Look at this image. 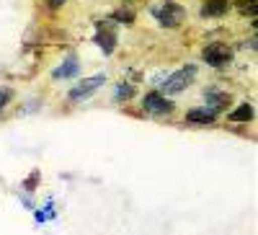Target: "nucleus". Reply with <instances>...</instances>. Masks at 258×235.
I'll return each mask as SVG.
<instances>
[{"mask_svg":"<svg viewBox=\"0 0 258 235\" xmlns=\"http://www.w3.org/2000/svg\"><path fill=\"white\" fill-rule=\"evenodd\" d=\"M194 78H197V68H194V65H188V68L173 73L170 78H165V83H163V96H165V93H168V96L181 93L183 88H188V85L194 83Z\"/></svg>","mask_w":258,"mask_h":235,"instance_id":"1","label":"nucleus"},{"mask_svg":"<svg viewBox=\"0 0 258 235\" xmlns=\"http://www.w3.org/2000/svg\"><path fill=\"white\" fill-rule=\"evenodd\" d=\"M202 57H204L207 65H212V68H225V65H230V62H232V47L222 44V41H214V44H207L204 47Z\"/></svg>","mask_w":258,"mask_h":235,"instance_id":"2","label":"nucleus"},{"mask_svg":"<svg viewBox=\"0 0 258 235\" xmlns=\"http://www.w3.org/2000/svg\"><path fill=\"white\" fill-rule=\"evenodd\" d=\"M153 13L158 16L160 24H163V26H168V29H176V26H181V21L186 18V11H183L178 3H170V0H168V3H163L160 8H155Z\"/></svg>","mask_w":258,"mask_h":235,"instance_id":"3","label":"nucleus"},{"mask_svg":"<svg viewBox=\"0 0 258 235\" xmlns=\"http://www.w3.org/2000/svg\"><path fill=\"white\" fill-rule=\"evenodd\" d=\"M106 83V75H93V78H85V80H80L75 88L70 91V101H83V98H88L91 93H96L101 85Z\"/></svg>","mask_w":258,"mask_h":235,"instance_id":"4","label":"nucleus"},{"mask_svg":"<svg viewBox=\"0 0 258 235\" xmlns=\"http://www.w3.org/2000/svg\"><path fill=\"white\" fill-rule=\"evenodd\" d=\"M142 106H145V111H150V114H170L173 111V103H170L163 93H158V91L145 93Z\"/></svg>","mask_w":258,"mask_h":235,"instance_id":"5","label":"nucleus"},{"mask_svg":"<svg viewBox=\"0 0 258 235\" xmlns=\"http://www.w3.org/2000/svg\"><path fill=\"white\" fill-rule=\"evenodd\" d=\"M204 98H207V109L214 111V114L225 111L227 106L232 103L230 93H222V91H217V88H207V91H204Z\"/></svg>","mask_w":258,"mask_h":235,"instance_id":"6","label":"nucleus"},{"mask_svg":"<svg viewBox=\"0 0 258 235\" xmlns=\"http://www.w3.org/2000/svg\"><path fill=\"white\" fill-rule=\"evenodd\" d=\"M230 8H232L230 0H207L202 6V16L204 18H222V16H227Z\"/></svg>","mask_w":258,"mask_h":235,"instance_id":"7","label":"nucleus"},{"mask_svg":"<svg viewBox=\"0 0 258 235\" xmlns=\"http://www.w3.org/2000/svg\"><path fill=\"white\" fill-rule=\"evenodd\" d=\"M96 44H98L106 54H111V52H114V47H116V34H114V31H109V29H103V26H98Z\"/></svg>","mask_w":258,"mask_h":235,"instance_id":"8","label":"nucleus"},{"mask_svg":"<svg viewBox=\"0 0 258 235\" xmlns=\"http://www.w3.org/2000/svg\"><path fill=\"white\" fill-rule=\"evenodd\" d=\"M214 119H217V114L209 111L207 106H204V109H191V111H186V122H191V124H214Z\"/></svg>","mask_w":258,"mask_h":235,"instance_id":"9","label":"nucleus"},{"mask_svg":"<svg viewBox=\"0 0 258 235\" xmlns=\"http://www.w3.org/2000/svg\"><path fill=\"white\" fill-rule=\"evenodd\" d=\"M73 75H78V60L68 57V60H64V65L54 70V78L59 80V78H73Z\"/></svg>","mask_w":258,"mask_h":235,"instance_id":"10","label":"nucleus"},{"mask_svg":"<svg viewBox=\"0 0 258 235\" xmlns=\"http://www.w3.org/2000/svg\"><path fill=\"white\" fill-rule=\"evenodd\" d=\"M227 119H230V122H250V119H253V106H250V103H240L235 111H230Z\"/></svg>","mask_w":258,"mask_h":235,"instance_id":"11","label":"nucleus"},{"mask_svg":"<svg viewBox=\"0 0 258 235\" xmlns=\"http://www.w3.org/2000/svg\"><path fill=\"white\" fill-rule=\"evenodd\" d=\"M132 93H135V88H132V85L121 83L119 88H116V101H126V98H132Z\"/></svg>","mask_w":258,"mask_h":235,"instance_id":"12","label":"nucleus"},{"mask_svg":"<svg viewBox=\"0 0 258 235\" xmlns=\"http://www.w3.org/2000/svg\"><path fill=\"white\" fill-rule=\"evenodd\" d=\"M235 3H238V8H240L245 16H248V13L255 16V0H235Z\"/></svg>","mask_w":258,"mask_h":235,"instance_id":"13","label":"nucleus"},{"mask_svg":"<svg viewBox=\"0 0 258 235\" xmlns=\"http://www.w3.org/2000/svg\"><path fill=\"white\" fill-rule=\"evenodd\" d=\"M114 18L116 21H124V24H132V21H135L132 11H119V13H114Z\"/></svg>","mask_w":258,"mask_h":235,"instance_id":"14","label":"nucleus"},{"mask_svg":"<svg viewBox=\"0 0 258 235\" xmlns=\"http://www.w3.org/2000/svg\"><path fill=\"white\" fill-rule=\"evenodd\" d=\"M8 98H11V91H3V93H0V109H3V106L8 103Z\"/></svg>","mask_w":258,"mask_h":235,"instance_id":"15","label":"nucleus"},{"mask_svg":"<svg viewBox=\"0 0 258 235\" xmlns=\"http://www.w3.org/2000/svg\"><path fill=\"white\" fill-rule=\"evenodd\" d=\"M36 176H39V173H31V176H29V181H26V189H34V186H36Z\"/></svg>","mask_w":258,"mask_h":235,"instance_id":"16","label":"nucleus"},{"mask_svg":"<svg viewBox=\"0 0 258 235\" xmlns=\"http://www.w3.org/2000/svg\"><path fill=\"white\" fill-rule=\"evenodd\" d=\"M62 3H64V0H49V6H52V8H59Z\"/></svg>","mask_w":258,"mask_h":235,"instance_id":"17","label":"nucleus"}]
</instances>
